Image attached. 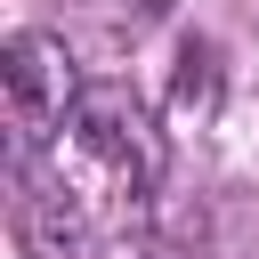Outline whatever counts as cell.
Instances as JSON below:
<instances>
[{"instance_id":"obj_1","label":"cell","mask_w":259,"mask_h":259,"mask_svg":"<svg viewBox=\"0 0 259 259\" xmlns=\"http://www.w3.org/2000/svg\"><path fill=\"white\" fill-rule=\"evenodd\" d=\"M162 162H170L162 130L130 89H113V81L81 89L73 113L49 130V146L24 154V210H16L24 243L40 259H65L81 243L138 227L162 186Z\"/></svg>"},{"instance_id":"obj_2","label":"cell","mask_w":259,"mask_h":259,"mask_svg":"<svg viewBox=\"0 0 259 259\" xmlns=\"http://www.w3.org/2000/svg\"><path fill=\"white\" fill-rule=\"evenodd\" d=\"M81 97V73L65 57L57 32H16L8 40V121H16V162L49 146V130L73 113Z\"/></svg>"},{"instance_id":"obj_3","label":"cell","mask_w":259,"mask_h":259,"mask_svg":"<svg viewBox=\"0 0 259 259\" xmlns=\"http://www.w3.org/2000/svg\"><path fill=\"white\" fill-rule=\"evenodd\" d=\"M170 105H178V121H202V113L219 105V49H210V40H186V49H178V89H170Z\"/></svg>"},{"instance_id":"obj_4","label":"cell","mask_w":259,"mask_h":259,"mask_svg":"<svg viewBox=\"0 0 259 259\" xmlns=\"http://www.w3.org/2000/svg\"><path fill=\"white\" fill-rule=\"evenodd\" d=\"M97 259H178V251L138 219V227H121V235H105V243H97Z\"/></svg>"}]
</instances>
